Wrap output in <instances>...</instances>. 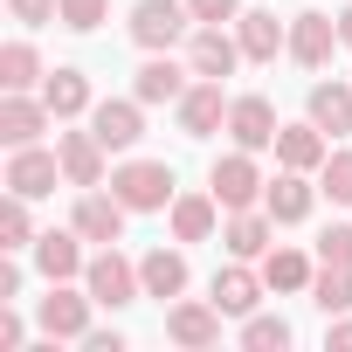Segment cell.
<instances>
[{
  "label": "cell",
  "instance_id": "obj_33",
  "mask_svg": "<svg viewBox=\"0 0 352 352\" xmlns=\"http://www.w3.org/2000/svg\"><path fill=\"white\" fill-rule=\"evenodd\" d=\"M331 201H352V152H331L324 159V180H318Z\"/></svg>",
  "mask_w": 352,
  "mask_h": 352
},
{
  "label": "cell",
  "instance_id": "obj_15",
  "mask_svg": "<svg viewBox=\"0 0 352 352\" xmlns=\"http://www.w3.org/2000/svg\"><path fill=\"white\" fill-rule=\"evenodd\" d=\"M166 338L173 345H194V352L214 345L221 338V304H173L166 311Z\"/></svg>",
  "mask_w": 352,
  "mask_h": 352
},
{
  "label": "cell",
  "instance_id": "obj_28",
  "mask_svg": "<svg viewBox=\"0 0 352 352\" xmlns=\"http://www.w3.org/2000/svg\"><path fill=\"white\" fill-rule=\"evenodd\" d=\"M311 297H318L324 318H345V311H352V270H331V263H324V270L311 276Z\"/></svg>",
  "mask_w": 352,
  "mask_h": 352
},
{
  "label": "cell",
  "instance_id": "obj_1",
  "mask_svg": "<svg viewBox=\"0 0 352 352\" xmlns=\"http://www.w3.org/2000/svg\"><path fill=\"white\" fill-rule=\"evenodd\" d=\"M111 194L131 214H159V208H173V166L166 159H124L111 173Z\"/></svg>",
  "mask_w": 352,
  "mask_h": 352
},
{
  "label": "cell",
  "instance_id": "obj_9",
  "mask_svg": "<svg viewBox=\"0 0 352 352\" xmlns=\"http://www.w3.org/2000/svg\"><path fill=\"white\" fill-rule=\"evenodd\" d=\"M90 290H63V283H49V297H42V338H83L90 331Z\"/></svg>",
  "mask_w": 352,
  "mask_h": 352
},
{
  "label": "cell",
  "instance_id": "obj_41",
  "mask_svg": "<svg viewBox=\"0 0 352 352\" xmlns=\"http://www.w3.org/2000/svg\"><path fill=\"white\" fill-rule=\"evenodd\" d=\"M338 42H352V8H345V14H338Z\"/></svg>",
  "mask_w": 352,
  "mask_h": 352
},
{
  "label": "cell",
  "instance_id": "obj_16",
  "mask_svg": "<svg viewBox=\"0 0 352 352\" xmlns=\"http://www.w3.org/2000/svg\"><path fill=\"white\" fill-rule=\"evenodd\" d=\"M187 76H194V69H180L173 56H152V63L138 69L131 97H138V104H180V97H187Z\"/></svg>",
  "mask_w": 352,
  "mask_h": 352
},
{
  "label": "cell",
  "instance_id": "obj_22",
  "mask_svg": "<svg viewBox=\"0 0 352 352\" xmlns=\"http://www.w3.org/2000/svg\"><path fill=\"white\" fill-rule=\"evenodd\" d=\"M311 124L331 138H352V83H311Z\"/></svg>",
  "mask_w": 352,
  "mask_h": 352
},
{
  "label": "cell",
  "instance_id": "obj_34",
  "mask_svg": "<svg viewBox=\"0 0 352 352\" xmlns=\"http://www.w3.org/2000/svg\"><path fill=\"white\" fill-rule=\"evenodd\" d=\"M318 263L352 270V228H324V235H318Z\"/></svg>",
  "mask_w": 352,
  "mask_h": 352
},
{
  "label": "cell",
  "instance_id": "obj_8",
  "mask_svg": "<svg viewBox=\"0 0 352 352\" xmlns=\"http://www.w3.org/2000/svg\"><path fill=\"white\" fill-rule=\"evenodd\" d=\"M124 214H131V208H124L118 194H97V187H83V194H76V214H69V228H76L83 242H118V235H124Z\"/></svg>",
  "mask_w": 352,
  "mask_h": 352
},
{
  "label": "cell",
  "instance_id": "obj_27",
  "mask_svg": "<svg viewBox=\"0 0 352 352\" xmlns=\"http://www.w3.org/2000/svg\"><path fill=\"white\" fill-rule=\"evenodd\" d=\"M263 283L270 290H304L311 283V256L304 249H270L263 256Z\"/></svg>",
  "mask_w": 352,
  "mask_h": 352
},
{
  "label": "cell",
  "instance_id": "obj_12",
  "mask_svg": "<svg viewBox=\"0 0 352 352\" xmlns=\"http://www.w3.org/2000/svg\"><path fill=\"white\" fill-rule=\"evenodd\" d=\"M331 49H338V21H331V14H297V21H290V56H297L304 69H324Z\"/></svg>",
  "mask_w": 352,
  "mask_h": 352
},
{
  "label": "cell",
  "instance_id": "obj_40",
  "mask_svg": "<svg viewBox=\"0 0 352 352\" xmlns=\"http://www.w3.org/2000/svg\"><path fill=\"white\" fill-rule=\"evenodd\" d=\"M324 338H331V345H338V352H352V318H338V324H331V331H324Z\"/></svg>",
  "mask_w": 352,
  "mask_h": 352
},
{
  "label": "cell",
  "instance_id": "obj_20",
  "mask_svg": "<svg viewBox=\"0 0 352 352\" xmlns=\"http://www.w3.org/2000/svg\"><path fill=\"white\" fill-rule=\"evenodd\" d=\"M235 42H242V56H249V63H276V49H290L283 21H276V14H263V8L235 21Z\"/></svg>",
  "mask_w": 352,
  "mask_h": 352
},
{
  "label": "cell",
  "instance_id": "obj_21",
  "mask_svg": "<svg viewBox=\"0 0 352 352\" xmlns=\"http://www.w3.org/2000/svg\"><path fill=\"white\" fill-rule=\"evenodd\" d=\"M276 159H283L290 173H311V166L331 159V145H324L318 124H283V131H276Z\"/></svg>",
  "mask_w": 352,
  "mask_h": 352
},
{
  "label": "cell",
  "instance_id": "obj_10",
  "mask_svg": "<svg viewBox=\"0 0 352 352\" xmlns=\"http://www.w3.org/2000/svg\"><path fill=\"white\" fill-rule=\"evenodd\" d=\"M56 152H63V180H69L76 194H83V187H104V138H97V131H63Z\"/></svg>",
  "mask_w": 352,
  "mask_h": 352
},
{
  "label": "cell",
  "instance_id": "obj_2",
  "mask_svg": "<svg viewBox=\"0 0 352 352\" xmlns=\"http://www.w3.org/2000/svg\"><path fill=\"white\" fill-rule=\"evenodd\" d=\"M83 290H90L104 311H124V304H138V297H145L138 263H124V256H118V242H104V256L83 270Z\"/></svg>",
  "mask_w": 352,
  "mask_h": 352
},
{
  "label": "cell",
  "instance_id": "obj_5",
  "mask_svg": "<svg viewBox=\"0 0 352 352\" xmlns=\"http://www.w3.org/2000/svg\"><path fill=\"white\" fill-rule=\"evenodd\" d=\"M145 104L138 97H104V104H90V131L104 138V152H131L138 138H145V118H138Z\"/></svg>",
  "mask_w": 352,
  "mask_h": 352
},
{
  "label": "cell",
  "instance_id": "obj_19",
  "mask_svg": "<svg viewBox=\"0 0 352 352\" xmlns=\"http://www.w3.org/2000/svg\"><path fill=\"white\" fill-rule=\"evenodd\" d=\"M214 214H221L214 187L208 194H173V242H208L214 235Z\"/></svg>",
  "mask_w": 352,
  "mask_h": 352
},
{
  "label": "cell",
  "instance_id": "obj_24",
  "mask_svg": "<svg viewBox=\"0 0 352 352\" xmlns=\"http://www.w3.org/2000/svg\"><path fill=\"white\" fill-rule=\"evenodd\" d=\"M138 283H145V297H180L187 290V256L180 249H152L138 263Z\"/></svg>",
  "mask_w": 352,
  "mask_h": 352
},
{
  "label": "cell",
  "instance_id": "obj_3",
  "mask_svg": "<svg viewBox=\"0 0 352 352\" xmlns=\"http://www.w3.org/2000/svg\"><path fill=\"white\" fill-rule=\"evenodd\" d=\"M208 187H214V201L228 208V214H242V208H256L263 194H270V180L256 173V159L235 145L228 159H214V173H208Z\"/></svg>",
  "mask_w": 352,
  "mask_h": 352
},
{
  "label": "cell",
  "instance_id": "obj_23",
  "mask_svg": "<svg viewBox=\"0 0 352 352\" xmlns=\"http://www.w3.org/2000/svg\"><path fill=\"white\" fill-rule=\"evenodd\" d=\"M270 228H276V221H270V208H263V214H256V208H242V214L221 228V242H228V256H235V263H249V256H270Z\"/></svg>",
  "mask_w": 352,
  "mask_h": 352
},
{
  "label": "cell",
  "instance_id": "obj_4",
  "mask_svg": "<svg viewBox=\"0 0 352 352\" xmlns=\"http://www.w3.org/2000/svg\"><path fill=\"white\" fill-rule=\"evenodd\" d=\"M187 21H194V8H180V0H138L131 8V42L145 56H159V49H173L187 35Z\"/></svg>",
  "mask_w": 352,
  "mask_h": 352
},
{
  "label": "cell",
  "instance_id": "obj_13",
  "mask_svg": "<svg viewBox=\"0 0 352 352\" xmlns=\"http://www.w3.org/2000/svg\"><path fill=\"white\" fill-rule=\"evenodd\" d=\"M214 124H228V104H221V83L201 76V83H187V97H180V131H187V138H208Z\"/></svg>",
  "mask_w": 352,
  "mask_h": 352
},
{
  "label": "cell",
  "instance_id": "obj_7",
  "mask_svg": "<svg viewBox=\"0 0 352 352\" xmlns=\"http://www.w3.org/2000/svg\"><path fill=\"white\" fill-rule=\"evenodd\" d=\"M235 63H242V42L235 35H221V21H201L194 28V42H187V69L194 76H235Z\"/></svg>",
  "mask_w": 352,
  "mask_h": 352
},
{
  "label": "cell",
  "instance_id": "obj_26",
  "mask_svg": "<svg viewBox=\"0 0 352 352\" xmlns=\"http://www.w3.org/2000/svg\"><path fill=\"white\" fill-rule=\"evenodd\" d=\"M256 297H263V276H249V270H214V304H221V318H249Z\"/></svg>",
  "mask_w": 352,
  "mask_h": 352
},
{
  "label": "cell",
  "instance_id": "obj_31",
  "mask_svg": "<svg viewBox=\"0 0 352 352\" xmlns=\"http://www.w3.org/2000/svg\"><path fill=\"white\" fill-rule=\"evenodd\" d=\"M242 345H249V352H283V345H290V324H283V318H256V311H249Z\"/></svg>",
  "mask_w": 352,
  "mask_h": 352
},
{
  "label": "cell",
  "instance_id": "obj_32",
  "mask_svg": "<svg viewBox=\"0 0 352 352\" xmlns=\"http://www.w3.org/2000/svg\"><path fill=\"white\" fill-rule=\"evenodd\" d=\"M104 14H111V0H63V28H76V35H90V28H104Z\"/></svg>",
  "mask_w": 352,
  "mask_h": 352
},
{
  "label": "cell",
  "instance_id": "obj_36",
  "mask_svg": "<svg viewBox=\"0 0 352 352\" xmlns=\"http://www.w3.org/2000/svg\"><path fill=\"white\" fill-rule=\"evenodd\" d=\"M187 8H194V21H235L242 0H187Z\"/></svg>",
  "mask_w": 352,
  "mask_h": 352
},
{
  "label": "cell",
  "instance_id": "obj_37",
  "mask_svg": "<svg viewBox=\"0 0 352 352\" xmlns=\"http://www.w3.org/2000/svg\"><path fill=\"white\" fill-rule=\"evenodd\" d=\"M21 338H28L21 318H14V311H0V352H21Z\"/></svg>",
  "mask_w": 352,
  "mask_h": 352
},
{
  "label": "cell",
  "instance_id": "obj_17",
  "mask_svg": "<svg viewBox=\"0 0 352 352\" xmlns=\"http://www.w3.org/2000/svg\"><path fill=\"white\" fill-rule=\"evenodd\" d=\"M49 118H56L49 104H35L28 90H8V104H0V138H8V145H35Z\"/></svg>",
  "mask_w": 352,
  "mask_h": 352
},
{
  "label": "cell",
  "instance_id": "obj_38",
  "mask_svg": "<svg viewBox=\"0 0 352 352\" xmlns=\"http://www.w3.org/2000/svg\"><path fill=\"white\" fill-rule=\"evenodd\" d=\"M83 352H124L118 331H83Z\"/></svg>",
  "mask_w": 352,
  "mask_h": 352
},
{
  "label": "cell",
  "instance_id": "obj_25",
  "mask_svg": "<svg viewBox=\"0 0 352 352\" xmlns=\"http://www.w3.org/2000/svg\"><path fill=\"white\" fill-rule=\"evenodd\" d=\"M42 104H49L56 118H83V111H90V76H83V69H56V76H42Z\"/></svg>",
  "mask_w": 352,
  "mask_h": 352
},
{
  "label": "cell",
  "instance_id": "obj_18",
  "mask_svg": "<svg viewBox=\"0 0 352 352\" xmlns=\"http://www.w3.org/2000/svg\"><path fill=\"white\" fill-rule=\"evenodd\" d=\"M318 194H324V187H311L304 173H290V166H283V180H270L263 208H270V221H304V214L318 208Z\"/></svg>",
  "mask_w": 352,
  "mask_h": 352
},
{
  "label": "cell",
  "instance_id": "obj_30",
  "mask_svg": "<svg viewBox=\"0 0 352 352\" xmlns=\"http://www.w3.org/2000/svg\"><path fill=\"white\" fill-rule=\"evenodd\" d=\"M28 242H35V228H28V201L8 194V208H0V249L14 256V249H28Z\"/></svg>",
  "mask_w": 352,
  "mask_h": 352
},
{
  "label": "cell",
  "instance_id": "obj_39",
  "mask_svg": "<svg viewBox=\"0 0 352 352\" xmlns=\"http://www.w3.org/2000/svg\"><path fill=\"white\" fill-rule=\"evenodd\" d=\"M14 290H21V263H0V304H8Z\"/></svg>",
  "mask_w": 352,
  "mask_h": 352
},
{
  "label": "cell",
  "instance_id": "obj_11",
  "mask_svg": "<svg viewBox=\"0 0 352 352\" xmlns=\"http://www.w3.org/2000/svg\"><path fill=\"white\" fill-rule=\"evenodd\" d=\"M228 131H235V145L242 152H263V145H276V111H270V97H235L228 104Z\"/></svg>",
  "mask_w": 352,
  "mask_h": 352
},
{
  "label": "cell",
  "instance_id": "obj_35",
  "mask_svg": "<svg viewBox=\"0 0 352 352\" xmlns=\"http://www.w3.org/2000/svg\"><path fill=\"white\" fill-rule=\"evenodd\" d=\"M8 8H14V21L42 28V21H56V14H63V0H8Z\"/></svg>",
  "mask_w": 352,
  "mask_h": 352
},
{
  "label": "cell",
  "instance_id": "obj_6",
  "mask_svg": "<svg viewBox=\"0 0 352 352\" xmlns=\"http://www.w3.org/2000/svg\"><path fill=\"white\" fill-rule=\"evenodd\" d=\"M56 173H63V152L14 145V159H8V194H21V201H42V194H56Z\"/></svg>",
  "mask_w": 352,
  "mask_h": 352
},
{
  "label": "cell",
  "instance_id": "obj_29",
  "mask_svg": "<svg viewBox=\"0 0 352 352\" xmlns=\"http://www.w3.org/2000/svg\"><path fill=\"white\" fill-rule=\"evenodd\" d=\"M28 83H42V56L28 42H8L0 49V90H28Z\"/></svg>",
  "mask_w": 352,
  "mask_h": 352
},
{
  "label": "cell",
  "instance_id": "obj_14",
  "mask_svg": "<svg viewBox=\"0 0 352 352\" xmlns=\"http://www.w3.org/2000/svg\"><path fill=\"white\" fill-rule=\"evenodd\" d=\"M76 242H83L76 228H69V235H63V228H49V235H35V270H42L49 283H69V276H83L90 263H83V249H76Z\"/></svg>",
  "mask_w": 352,
  "mask_h": 352
}]
</instances>
